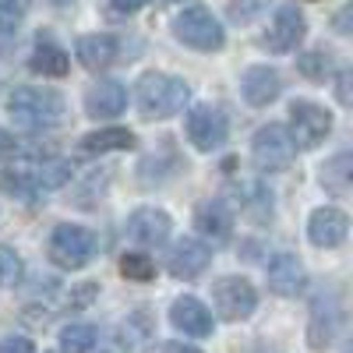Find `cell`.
Returning <instances> with one entry per match:
<instances>
[{
    "instance_id": "cell-1",
    "label": "cell",
    "mask_w": 353,
    "mask_h": 353,
    "mask_svg": "<svg viewBox=\"0 0 353 353\" xmlns=\"http://www.w3.org/2000/svg\"><path fill=\"white\" fill-rule=\"evenodd\" d=\"M74 176V166L68 159H36V156H25V159H11L0 173V191L11 194V198H36L46 191L64 188Z\"/></svg>"
},
{
    "instance_id": "cell-2",
    "label": "cell",
    "mask_w": 353,
    "mask_h": 353,
    "mask_svg": "<svg viewBox=\"0 0 353 353\" xmlns=\"http://www.w3.org/2000/svg\"><path fill=\"white\" fill-rule=\"evenodd\" d=\"M191 103V85L166 71H145L134 85V106L141 121H170V117L184 113Z\"/></svg>"
},
{
    "instance_id": "cell-3",
    "label": "cell",
    "mask_w": 353,
    "mask_h": 353,
    "mask_svg": "<svg viewBox=\"0 0 353 353\" xmlns=\"http://www.w3.org/2000/svg\"><path fill=\"white\" fill-rule=\"evenodd\" d=\"M8 113L11 121L25 131H53L57 124H64L68 103L61 92L43 85H21L8 96Z\"/></svg>"
},
{
    "instance_id": "cell-4",
    "label": "cell",
    "mask_w": 353,
    "mask_h": 353,
    "mask_svg": "<svg viewBox=\"0 0 353 353\" xmlns=\"http://www.w3.org/2000/svg\"><path fill=\"white\" fill-rule=\"evenodd\" d=\"M173 36L181 39L184 46L198 50V53H216L226 43V32H223L219 18L209 8H201V4H191V8H184L181 14L173 18Z\"/></svg>"
},
{
    "instance_id": "cell-5",
    "label": "cell",
    "mask_w": 353,
    "mask_h": 353,
    "mask_svg": "<svg viewBox=\"0 0 353 353\" xmlns=\"http://www.w3.org/2000/svg\"><path fill=\"white\" fill-rule=\"evenodd\" d=\"M92 254H96L92 230L74 226V223H61L53 230V237H50V261L57 265V269L78 272V269H85V265L92 261Z\"/></svg>"
},
{
    "instance_id": "cell-6",
    "label": "cell",
    "mask_w": 353,
    "mask_h": 353,
    "mask_svg": "<svg viewBox=\"0 0 353 353\" xmlns=\"http://www.w3.org/2000/svg\"><path fill=\"white\" fill-rule=\"evenodd\" d=\"M297 145H293L290 131L283 124H265L258 128V134L251 138V159L261 173H283L293 166Z\"/></svg>"
},
{
    "instance_id": "cell-7",
    "label": "cell",
    "mask_w": 353,
    "mask_h": 353,
    "mask_svg": "<svg viewBox=\"0 0 353 353\" xmlns=\"http://www.w3.org/2000/svg\"><path fill=\"white\" fill-rule=\"evenodd\" d=\"M332 134V113L311 99H297L290 106V138L301 149H318Z\"/></svg>"
},
{
    "instance_id": "cell-8",
    "label": "cell",
    "mask_w": 353,
    "mask_h": 353,
    "mask_svg": "<svg viewBox=\"0 0 353 353\" xmlns=\"http://www.w3.org/2000/svg\"><path fill=\"white\" fill-rule=\"evenodd\" d=\"M212 304L223 321H244L258 307V290L244 276H223L212 286Z\"/></svg>"
},
{
    "instance_id": "cell-9",
    "label": "cell",
    "mask_w": 353,
    "mask_h": 353,
    "mask_svg": "<svg viewBox=\"0 0 353 353\" xmlns=\"http://www.w3.org/2000/svg\"><path fill=\"white\" fill-rule=\"evenodd\" d=\"M188 141L198 152H216L226 141V113L219 106L201 103L188 113Z\"/></svg>"
},
{
    "instance_id": "cell-10",
    "label": "cell",
    "mask_w": 353,
    "mask_h": 353,
    "mask_svg": "<svg viewBox=\"0 0 353 353\" xmlns=\"http://www.w3.org/2000/svg\"><path fill=\"white\" fill-rule=\"evenodd\" d=\"M339 318H343L339 293H321V297L311 304L307 346H311V350H329V346H332V339L339 336Z\"/></svg>"
},
{
    "instance_id": "cell-11",
    "label": "cell",
    "mask_w": 353,
    "mask_h": 353,
    "mask_svg": "<svg viewBox=\"0 0 353 353\" xmlns=\"http://www.w3.org/2000/svg\"><path fill=\"white\" fill-rule=\"evenodd\" d=\"M307 36V18L297 4H283L269 25V32H265V46L276 50V53H290L297 50Z\"/></svg>"
},
{
    "instance_id": "cell-12",
    "label": "cell",
    "mask_w": 353,
    "mask_h": 353,
    "mask_svg": "<svg viewBox=\"0 0 353 353\" xmlns=\"http://www.w3.org/2000/svg\"><path fill=\"white\" fill-rule=\"evenodd\" d=\"M170 230H173V219L156 209V205H141V209H134L128 216V237L145 244V248H159L170 241Z\"/></svg>"
},
{
    "instance_id": "cell-13",
    "label": "cell",
    "mask_w": 353,
    "mask_h": 353,
    "mask_svg": "<svg viewBox=\"0 0 353 353\" xmlns=\"http://www.w3.org/2000/svg\"><path fill=\"white\" fill-rule=\"evenodd\" d=\"M265 276H269V290L279 293V297H297L307 286V269L301 265V258L290 254V251L272 254V261L265 265Z\"/></svg>"
},
{
    "instance_id": "cell-14",
    "label": "cell",
    "mask_w": 353,
    "mask_h": 353,
    "mask_svg": "<svg viewBox=\"0 0 353 353\" xmlns=\"http://www.w3.org/2000/svg\"><path fill=\"white\" fill-rule=\"evenodd\" d=\"M209 261H212V248L198 241V237H181L173 244L170 251V261H166V269L173 279H194L201 276L205 269H209Z\"/></svg>"
},
{
    "instance_id": "cell-15",
    "label": "cell",
    "mask_w": 353,
    "mask_h": 353,
    "mask_svg": "<svg viewBox=\"0 0 353 353\" xmlns=\"http://www.w3.org/2000/svg\"><path fill=\"white\" fill-rule=\"evenodd\" d=\"M350 233V216L336 205H321L307 219V241L314 248H339Z\"/></svg>"
},
{
    "instance_id": "cell-16",
    "label": "cell",
    "mask_w": 353,
    "mask_h": 353,
    "mask_svg": "<svg viewBox=\"0 0 353 353\" xmlns=\"http://www.w3.org/2000/svg\"><path fill=\"white\" fill-rule=\"evenodd\" d=\"M170 321H173L176 332H184L191 339H209L212 329H216L212 311L205 307L198 297H176L173 307H170Z\"/></svg>"
},
{
    "instance_id": "cell-17",
    "label": "cell",
    "mask_w": 353,
    "mask_h": 353,
    "mask_svg": "<svg viewBox=\"0 0 353 353\" xmlns=\"http://www.w3.org/2000/svg\"><path fill=\"white\" fill-rule=\"evenodd\" d=\"M124 106H128V88L121 81H113V78L92 85L85 92V113L96 117V121H110V117L124 113Z\"/></svg>"
},
{
    "instance_id": "cell-18",
    "label": "cell",
    "mask_w": 353,
    "mask_h": 353,
    "mask_svg": "<svg viewBox=\"0 0 353 353\" xmlns=\"http://www.w3.org/2000/svg\"><path fill=\"white\" fill-rule=\"evenodd\" d=\"M117 53H121V43H117V36H110V32L81 36L74 43V57H78V64L85 71H106L117 61Z\"/></svg>"
},
{
    "instance_id": "cell-19",
    "label": "cell",
    "mask_w": 353,
    "mask_h": 353,
    "mask_svg": "<svg viewBox=\"0 0 353 353\" xmlns=\"http://www.w3.org/2000/svg\"><path fill=\"white\" fill-rule=\"evenodd\" d=\"M241 88H244V99H248L251 106H269V103H276L279 92H283V78H279V71L269 68V64H254V68L244 71Z\"/></svg>"
},
{
    "instance_id": "cell-20",
    "label": "cell",
    "mask_w": 353,
    "mask_h": 353,
    "mask_svg": "<svg viewBox=\"0 0 353 353\" xmlns=\"http://www.w3.org/2000/svg\"><path fill=\"white\" fill-rule=\"evenodd\" d=\"M194 226H198L201 237H209L212 244H226L233 237V216L226 209V201H219V198L201 201L194 209Z\"/></svg>"
},
{
    "instance_id": "cell-21",
    "label": "cell",
    "mask_w": 353,
    "mask_h": 353,
    "mask_svg": "<svg viewBox=\"0 0 353 353\" xmlns=\"http://www.w3.org/2000/svg\"><path fill=\"white\" fill-rule=\"evenodd\" d=\"M117 336H121V346L128 353H138L156 339V318L149 314V307H138L128 314V321H121V332Z\"/></svg>"
},
{
    "instance_id": "cell-22",
    "label": "cell",
    "mask_w": 353,
    "mask_h": 353,
    "mask_svg": "<svg viewBox=\"0 0 353 353\" xmlns=\"http://www.w3.org/2000/svg\"><path fill=\"white\" fill-rule=\"evenodd\" d=\"M134 131L128 128H103V131H88L81 138V152L88 156H103V152H131L134 149Z\"/></svg>"
},
{
    "instance_id": "cell-23",
    "label": "cell",
    "mask_w": 353,
    "mask_h": 353,
    "mask_svg": "<svg viewBox=\"0 0 353 353\" xmlns=\"http://www.w3.org/2000/svg\"><path fill=\"white\" fill-rule=\"evenodd\" d=\"M28 68H32L36 74H43V78H64L71 71V57L57 43L39 39L36 50H32V57H28Z\"/></svg>"
},
{
    "instance_id": "cell-24",
    "label": "cell",
    "mask_w": 353,
    "mask_h": 353,
    "mask_svg": "<svg viewBox=\"0 0 353 353\" xmlns=\"http://www.w3.org/2000/svg\"><path fill=\"white\" fill-rule=\"evenodd\" d=\"M241 194V209L244 216H251L254 223H265V219H272V191L265 188L261 181H244L237 188Z\"/></svg>"
},
{
    "instance_id": "cell-25",
    "label": "cell",
    "mask_w": 353,
    "mask_h": 353,
    "mask_svg": "<svg viewBox=\"0 0 353 353\" xmlns=\"http://www.w3.org/2000/svg\"><path fill=\"white\" fill-rule=\"evenodd\" d=\"M350 176H353V156L339 152L321 166V188L336 198H343V194H350Z\"/></svg>"
},
{
    "instance_id": "cell-26",
    "label": "cell",
    "mask_w": 353,
    "mask_h": 353,
    "mask_svg": "<svg viewBox=\"0 0 353 353\" xmlns=\"http://www.w3.org/2000/svg\"><path fill=\"white\" fill-rule=\"evenodd\" d=\"M99 343L96 325H85V321H74L61 332V353H92Z\"/></svg>"
},
{
    "instance_id": "cell-27",
    "label": "cell",
    "mask_w": 353,
    "mask_h": 353,
    "mask_svg": "<svg viewBox=\"0 0 353 353\" xmlns=\"http://www.w3.org/2000/svg\"><path fill=\"white\" fill-rule=\"evenodd\" d=\"M121 272L131 279V283H149L156 276V261L141 251H124L121 254Z\"/></svg>"
},
{
    "instance_id": "cell-28",
    "label": "cell",
    "mask_w": 353,
    "mask_h": 353,
    "mask_svg": "<svg viewBox=\"0 0 353 353\" xmlns=\"http://www.w3.org/2000/svg\"><path fill=\"white\" fill-rule=\"evenodd\" d=\"M297 71H301L304 78H311V81H325V78L332 74V53L311 50V53L297 57Z\"/></svg>"
},
{
    "instance_id": "cell-29",
    "label": "cell",
    "mask_w": 353,
    "mask_h": 353,
    "mask_svg": "<svg viewBox=\"0 0 353 353\" xmlns=\"http://www.w3.org/2000/svg\"><path fill=\"white\" fill-rule=\"evenodd\" d=\"M25 272V261L11 244H0V286H14Z\"/></svg>"
},
{
    "instance_id": "cell-30",
    "label": "cell",
    "mask_w": 353,
    "mask_h": 353,
    "mask_svg": "<svg viewBox=\"0 0 353 353\" xmlns=\"http://www.w3.org/2000/svg\"><path fill=\"white\" fill-rule=\"evenodd\" d=\"M265 8H269V0H230V4H226V14H230V21L248 25V21H254Z\"/></svg>"
},
{
    "instance_id": "cell-31",
    "label": "cell",
    "mask_w": 353,
    "mask_h": 353,
    "mask_svg": "<svg viewBox=\"0 0 353 353\" xmlns=\"http://www.w3.org/2000/svg\"><path fill=\"white\" fill-rule=\"evenodd\" d=\"M25 18V0H0V36L14 32Z\"/></svg>"
},
{
    "instance_id": "cell-32",
    "label": "cell",
    "mask_w": 353,
    "mask_h": 353,
    "mask_svg": "<svg viewBox=\"0 0 353 353\" xmlns=\"http://www.w3.org/2000/svg\"><path fill=\"white\" fill-rule=\"evenodd\" d=\"M96 293H99V283H92V279H88V283H78V286L68 293V307H71V311L88 307V304L96 301Z\"/></svg>"
},
{
    "instance_id": "cell-33",
    "label": "cell",
    "mask_w": 353,
    "mask_h": 353,
    "mask_svg": "<svg viewBox=\"0 0 353 353\" xmlns=\"http://www.w3.org/2000/svg\"><path fill=\"white\" fill-rule=\"evenodd\" d=\"M149 0H106V11L117 14V18H128V14H138Z\"/></svg>"
},
{
    "instance_id": "cell-34",
    "label": "cell",
    "mask_w": 353,
    "mask_h": 353,
    "mask_svg": "<svg viewBox=\"0 0 353 353\" xmlns=\"http://www.w3.org/2000/svg\"><path fill=\"white\" fill-rule=\"evenodd\" d=\"M0 353H36V346L25 336H4L0 339Z\"/></svg>"
},
{
    "instance_id": "cell-35",
    "label": "cell",
    "mask_w": 353,
    "mask_h": 353,
    "mask_svg": "<svg viewBox=\"0 0 353 353\" xmlns=\"http://www.w3.org/2000/svg\"><path fill=\"white\" fill-rule=\"evenodd\" d=\"M14 152H18V141H14V134L0 128V163H8Z\"/></svg>"
},
{
    "instance_id": "cell-36",
    "label": "cell",
    "mask_w": 353,
    "mask_h": 353,
    "mask_svg": "<svg viewBox=\"0 0 353 353\" xmlns=\"http://www.w3.org/2000/svg\"><path fill=\"white\" fill-rule=\"evenodd\" d=\"M336 96H339L343 106L353 103V96H350V71H339V78H336Z\"/></svg>"
},
{
    "instance_id": "cell-37",
    "label": "cell",
    "mask_w": 353,
    "mask_h": 353,
    "mask_svg": "<svg viewBox=\"0 0 353 353\" xmlns=\"http://www.w3.org/2000/svg\"><path fill=\"white\" fill-rule=\"evenodd\" d=\"M163 353H201V350H198V346H191V343L173 339V343H166V346H163Z\"/></svg>"
},
{
    "instance_id": "cell-38",
    "label": "cell",
    "mask_w": 353,
    "mask_h": 353,
    "mask_svg": "<svg viewBox=\"0 0 353 353\" xmlns=\"http://www.w3.org/2000/svg\"><path fill=\"white\" fill-rule=\"evenodd\" d=\"M336 32H339V36L350 32V8H343V11L336 14Z\"/></svg>"
},
{
    "instance_id": "cell-39",
    "label": "cell",
    "mask_w": 353,
    "mask_h": 353,
    "mask_svg": "<svg viewBox=\"0 0 353 353\" xmlns=\"http://www.w3.org/2000/svg\"><path fill=\"white\" fill-rule=\"evenodd\" d=\"M159 4H176V0H159Z\"/></svg>"
},
{
    "instance_id": "cell-40",
    "label": "cell",
    "mask_w": 353,
    "mask_h": 353,
    "mask_svg": "<svg viewBox=\"0 0 353 353\" xmlns=\"http://www.w3.org/2000/svg\"><path fill=\"white\" fill-rule=\"evenodd\" d=\"M258 353H265V350H258Z\"/></svg>"
}]
</instances>
